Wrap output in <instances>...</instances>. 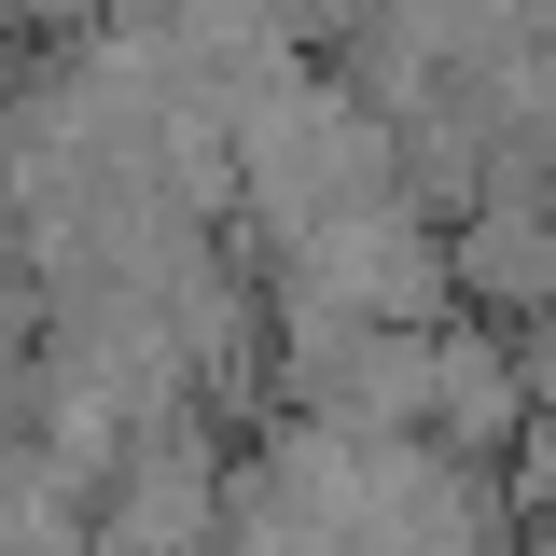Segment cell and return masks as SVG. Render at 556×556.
<instances>
[{"mask_svg": "<svg viewBox=\"0 0 556 556\" xmlns=\"http://www.w3.org/2000/svg\"><path fill=\"white\" fill-rule=\"evenodd\" d=\"M0 556H98V486L56 473L28 431L0 445Z\"/></svg>", "mask_w": 556, "mask_h": 556, "instance_id": "obj_1", "label": "cell"}]
</instances>
